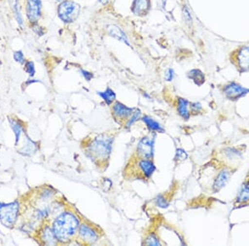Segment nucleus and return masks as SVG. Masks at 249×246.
Returning a JSON list of instances; mask_svg holds the SVG:
<instances>
[{
    "instance_id": "obj_26",
    "label": "nucleus",
    "mask_w": 249,
    "mask_h": 246,
    "mask_svg": "<svg viewBox=\"0 0 249 246\" xmlns=\"http://www.w3.org/2000/svg\"><path fill=\"white\" fill-rule=\"evenodd\" d=\"M11 6L14 12H15V17L17 19L18 23L20 26H23V20L22 15H20L19 9H18V3L17 0H11Z\"/></svg>"
},
{
    "instance_id": "obj_19",
    "label": "nucleus",
    "mask_w": 249,
    "mask_h": 246,
    "mask_svg": "<svg viewBox=\"0 0 249 246\" xmlns=\"http://www.w3.org/2000/svg\"><path fill=\"white\" fill-rule=\"evenodd\" d=\"M9 123H10L12 130H13L14 133H15V146H17L18 144L19 143L21 135L24 133H23L24 132V128H23V125L19 121L15 120V119H9Z\"/></svg>"
},
{
    "instance_id": "obj_3",
    "label": "nucleus",
    "mask_w": 249,
    "mask_h": 246,
    "mask_svg": "<svg viewBox=\"0 0 249 246\" xmlns=\"http://www.w3.org/2000/svg\"><path fill=\"white\" fill-rule=\"evenodd\" d=\"M19 213V203L14 201L11 203L0 202V221L3 226L12 227L17 221L18 215Z\"/></svg>"
},
{
    "instance_id": "obj_22",
    "label": "nucleus",
    "mask_w": 249,
    "mask_h": 246,
    "mask_svg": "<svg viewBox=\"0 0 249 246\" xmlns=\"http://www.w3.org/2000/svg\"><path fill=\"white\" fill-rule=\"evenodd\" d=\"M141 118H142V111H140L139 109H136L134 111L133 114L127 119L124 127L126 128V129H130L134 124H136V122L141 119Z\"/></svg>"
},
{
    "instance_id": "obj_21",
    "label": "nucleus",
    "mask_w": 249,
    "mask_h": 246,
    "mask_svg": "<svg viewBox=\"0 0 249 246\" xmlns=\"http://www.w3.org/2000/svg\"><path fill=\"white\" fill-rule=\"evenodd\" d=\"M97 95L104 100L106 105H111L113 104L114 102L116 101V93H115L113 90L110 89V87L107 88V90H106L105 91H99V92H97Z\"/></svg>"
},
{
    "instance_id": "obj_12",
    "label": "nucleus",
    "mask_w": 249,
    "mask_h": 246,
    "mask_svg": "<svg viewBox=\"0 0 249 246\" xmlns=\"http://www.w3.org/2000/svg\"><path fill=\"white\" fill-rule=\"evenodd\" d=\"M237 66L242 71H249V48L243 47L238 51L236 55Z\"/></svg>"
},
{
    "instance_id": "obj_35",
    "label": "nucleus",
    "mask_w": 249,
    "mask_h": 246,
    "mask_svg": "<svg viewBox=\"0 0 249 246\" xmlns=\"http://www.w3.org/2000/svg\"><path fill=\"white\" fill-rule=\"evenodd\" d=\"M52 196H53V192H52L51 190H45L44 192L42 193V199L43 200H47L48 198L51 197Z\"/></svg>"
},
{
    "instance_id": "obj_27",
    "label": "nucleus",
    "mask_w": 249,
    "mask_h": 246,
    "mask_svg": "<svg viewBox=\"0 0 249 246\" xmlns=\"http://www.w3.org/2000/svg\"><path fill=\"white\" fill-rule=\"evenodd\" d=\"M190 111L191 115H198L203 111V106L199 102H190Z\"/></svg>"
},
{
    "instance_id": "obj_1",
    "label": "nucleus",
    "mask_w": 249,
    "mask_h": 246,
    "mask_svg": "<svg viewBox=\"0 0 249 246\" xmlns=\"http://www.w3.org/2000/svg\"><path fill=\"white\" fill-rule=\"evenodd\" d=\"M80 225L77 215L71 212H64L55 218L52 228L57 242L66 244L77 235Z\"/></svg>"
},
{
    "instance_id": "obj_25",
    "label": "nucleus",
    "mask_w": 249,
    "mask_h": 246,
    "mask_svg": "<svg viewBox=\"0 0 249 246\" xmlns=\"http://www.w3.org/2000/svg\"><path fill=\"white\" fill-rule=\"evenodd\" d=\"M224 154L226 156L227 159L229 160H237L241 156V153L238 152V150L235 148H226L224 150Z\"/></svg>"
},
{
    "instance_id": "obj_30",
    "label": "nucleus",
    "mask_w": 249,
    "mask_h": 246,
    "mask_svg": "<svg viewBox=\"0 0 249 246\" xmlns=\"http://www.w3.org/2000/svg\"><path fill=\"white\" fill-rule=\"evenodd\" d=\"M26 72L29 74L30 77H34L35 75V66H34V63L33 62H27L25 63V67H24Z\"/></svg>"
},
{
    "instance_id": "obj_4",
    "label": "nucleus",
    "mask_w": 249,
    "mask_h": 246,
    "mask_svg": "<svg viewBox=\"0 0 249 246\" xmlns=\"http://www.w3.org/2000/svg\"><path fill=\"white\" fill-rule=\"evenodd\" d=\"M80 13L79 4L73 1H63L58 6L57 15L65 23H71L77 19Z\"/></svg>"
},
{
    "instance_id": "obj_20",
    "label": "nucleus",
    "mask_w": 249,
    "mask_h": 246,
    "mask_svg": "<svg viewBox=\"0 0 249 246\" xmlns=\"http://www.w3.org/2000/svg\"><path fill=\"white\" fill-rule=\"evenodd\" d=\"M187 77L193 82L196 83V85L200 86L205 82V76L200 70L198 69H193L187 74Z\"/></svg>"
},
{
    "instance_id": "obj_36",
    "label": "nucleus",
    "mask_w": 249,
    "mask_h": 246,
    "mask_svg": "<svg viewBox=\"0 0 249 246\" xmlns=\"http://www.w3.org/2000/svg\"><path fill=\"white\" fill-rule=\"evenodd\" d=\"M143 97H144V98H146V99H150V96H149L146 92H144V93H143Z\"/></svg>"
},
{
    "instance_id": "obj_5",
    "label": "nucleus",
    "mask_w": 249,
    "mask_h": 246,
    "mask_svg": "<svg viewBox=\"0 0 249 246\" xmlns=\"http://www.w3.org/2000/svg\"><path fill=\"white\" fill-rule=\"evenodd\" d=\"M156 136L150 137L144 136L136 146V154L139 158L142 159H153L154 152H155V142H156Z\"/></svg>"
},
{
    "instance_id": "obj_37",
    "label": "nucleus",
    "mask_w": 249,
    "mask_h": 246,
    "mask_svg": "<svg viewBox=\"0 0 249 246\" xmlns=\"http://www.w3.org/2000/svg\"><path fill=\"white\" fill-rule=\"evenodd\" d=\"M100 3H102V4H107L109 2V0H99Z\"/></svg>"
},
{
    "instance_id": "obj_13",
    "label": "nucleus",
    "mask_w": 249,
    "mask_h": 246,
    "mask_svg": "<svg viewBox=\"0 0 249 246\" xmlns=\"http://www.w3.org/2000/svg\"><path fill=\"white\" fill-rule=\"evenodd\" d=\"M177 112L184 120H189L191 116L190 111V102L184 98L179 97L177 100Z\"/></svg>"
},
{
    "instance_id": "obj_23",
    "label": "nucleus",
    "mask_w": 249,
    "mask_h": 246,
    "mask_svg": "<svg viewBox=\"0 0 249 246\" xmlns=\"http://www.w3.org/2000/svg\"><path fill=\"white\" fill-rule=\"evenodd\" d=\"M144 245L145 246H160L161 243L157 237V235L155 233H150L146 236L145 240L144 241Z\"/></svg>"
},
{
    "instance_id": "obj_17",
    "label": "nucleus",
    "mask_w": 249,
    "mask_h": 246,
    "mask_svg": "<svg viewBox=\"0 0 249 246\" xmlns=\"http://www.w3.org/2000/svg\"><path fill=\"white\" fill-rule=\"evenodd\" d=\"M236 202L238 204L249 202V179L242 184L238 195L236 197Z\"/></svg>"
},
{
    "instance_id": "obj_9",
    "label": "nucleus",
    "mask_w": 249,
    "mask_h": 246,
    "mask_svg": "<svg viewBox=\"0 0 249 246\" xmlns=\"http://www.w3.org/2000/svg\"><path fill=\"white\" fill-rule=\"evenodd\" d=\"M42 4L40 0H27L26 13L27 17L31 23H37L42 13Z\"/></svg>"
},
{
    "instance_id": "obj_7",
    "label": "nucleus",
    "mask_w": 249,
    "mask_h": 246,
    "mask_svg": "<svg viewBox=\"0 0 249 246\" xmlns=\"http://www.w3.org/2000/svg\"><path fill=\"white\" fill-rule=\"evenodd\" d=\"M223 92L228 99L237 100L242 97H245L247 94L249 93V90L243 87L236 82H231L230 84L224 85Z\"/></svg>"
},
{
    "instance_id": "obj_38",
    "label": "nucleus",
    "mask_w": 249,
    "mask_h": 246,
    "mask_svg": "<svg viewBox=\"0 0 249 246\" xmlns=\"http://www.w3.org/2000/svg\"><path fill=\"white\" fill-rule=\"evenodd\" d=\"M56 1H57V2H61V3H62L63 1H65V0H56Z\"/></svg>"
},
{
    "instance_id": "obj_11",
    "label": "nucleus",
    "mask_w": 249,
    "mask_h": 246,
    "mask_svg": "<svg viewBox=\"0 0 249 246\" xmlns=\"http://www.w3.org/2000/svg\"><path fill=\"white\" fill-rule=\"evenodd\" d=\"M137 166H138L140 172L145 179H150L153 176L154 173L156 172V165L154 164L153 162L151 161V159L139 158Z\"/></svg>"
},
{
    "instance_id": "obj_32",
    "label": "nucleus",
    "mask_w": 249,
    "mask_h": 246,
    "mask_svg": "<svg viewBox=\"0 0 249 246\" xmlns=\"http://www.w3.org/2000/svg\"><path fill=\"white\" fill-rule=\"evenodd\" d=\"M183 16H184V19L185 20L187 23H189V24L192 23V17H191L189 9H187L186 7H184L183 9Z\"/></svg>"
},
{
    "instance_id": "obj_24",
    "label": "nucleus",
    "mask_w": 249,
    "mask_h": 246,
    "mask_svg": "<svg viewBox=\"0 0 249 246\" xmlns=\"http://www.w3.org/2000/svg\"><path fill=\"white\" fill-rule=\"evenodd\" d=\"M155 204L156 207L162 208V209H166L170 206V202L168 201L167 199L164 197L163 195H158L154 199Z\"/></svg>"
},
{
    "instance_id": "obj_14",
    "label": "nucleus",
    "mask_w": 249,
    "mask_h": 246,
    "mask_svg": "<svg viewBox=\"0 0 249 246\" xmlns=\"http://www.w3.org/2000/svg\"><path fill=\"white\" fill-rule=\"evenodd\" d=\"M141 119L144 125H146V127L150 132L159 133H164L165 132L164 128L162 127V125L158 121H156V119H154L150 116H143L141 118Z\"/></svg>"
},
{
    "instance_id": "obj_8",
    "label": "nucleus",
    "mask_w": 249,
    "mask_h": 246,
    "mask_svg": "<svg viewBox=\"0 0 249 246\" xmlns=\"http://www.w3.org/2000/svg\"><path fill=\"white\" fill-rule=\"evenodd\" d=\"M135 110L136 109L128 107L124 104H122L119 101H116V100L112 104V107H111V112H112L114 118L116 120L122 122L124 121V120L127 121V119L133 114Z\"/></svg>"
},
{
    "instance_id": "obj_28",
    "label": "nucleus",
    "mask_w": 249,
    "mask_h": 246,
    "mask_svg": "<svg viewBox=\"0 0 249 246\" xmlns=\"http://www.w3.org/2000/svg\"><path fill=\"white\" fill-rule=\"evenodd\" d=\"M51 212L52 210L50 207H45V208H43V209L38 210L37 213H36V216H37L38 220L44 219V218H47L48 215H50Z\"/></svg>"
},
{
    "instance_id": "obj_31",
    "label": "nucleus",
    "mask_w": 249,
    "mask_h": 246,
    "mask_svg": "<svg viewBox=\"0 0 249 246\" xmlns=\"http://www.w3.org/2000/svg\"><path fill=\"white\" fill-rule=\"evenodd\" d=\"M14 58L17 63H20V64H23L25 63L24 55H23L22 51H15V54H14Z\"/></svg>"
},
{
    "instance_id": "obj_15",
    "label": "nucleus",
    "mask_w": 249,
    "mask_h": 246,
    "mask_svg": "<svg viewBox=\"0 0 249 246\" xmlns=\"http://www.w3.org/2000/svg\"><path fill=\"white\" fill-rule=\"evenodd\" d=\"M107 33L110 37H113L115 39L118 40L120 42L126 44L130 47V43L128 40L126 35L124 32L122 31V29H120L117 25H110L107 28Z\"/></svg>"
},
{
    "instance_id": "obj_2",
    "label": "nucleus",
    "mask_w": 249,
    "mask_h": 246,
    "mask_svg": "<svg viewBox=\"0 0 249 246\" xmlns=\"http://www.w3.org/2000/svg\"><path fill=\"white\" fill-rule=\"evenodd\" d=\"M114 137L102 133L91 139L86 148L87 154L90 159L98 164H105L110 159Z\"/></svg>"
},
{
    "instance_id": "obj_33",
    "label": "nucleus",
    "mask_w": 249,
    "mask_h": 246,
    "mask_svg": "<svg viewBox=\"0 0 249 246\" xmlns=\"http://www.w3.org/2000/svg\"><path fill=\"white\" fill-rule=\"evenodd\" d=\"M80 72H81V74H82V77L85 78V80L87 81V82H90V81H91V80L93 78V74L91 73V72L85 71V70H81Z\"/></svg>"
},
{
    "instance_id": "obj_6",
    "label": "nucleus",
    "mask_w": 249,
    "mask_h": 246,
    "mask_svg": "<svg viewBox=\"0 0 249 246\" xmlns=\"http://www.w3.org/2000/svg\"><path fill=\"white\" fill-rule=\"evenodd\" d=\"M77 237L82 244L85 245H93L99 240V234L93 227L89 226L88 224L80 225Z\"/></svg>"
},
{
    "instance_id": "obj_16",
    "label": "nucleus",
    "mask_w": 249,
    "mask_h": 246,
    "mask_svg": "<svg viewBox=\"0 0 249 246\" xmlns=\"http://www.w3.org/2000/svg\"><path fill=\"white\" fill-rule=\"evenodd\" d=\"M41 240L43 243L47 246H55L57 245V242L56 236L54 235L53 228L49 226H45L41 233Z\"/></svg>"
},
{
    "instance_id": "obj_34",
    "label": "nucleus",
    "mask_w": 249,
    "mask_h": 246,
    "mask_svg": "<svg viewBox=\"0 0 249 246\" xmlns=\"http://www.w3.org/2000/svg\"><path fill=\"white\" fill-rule=\"evenodd\" d=\"M175 77V71L173 69H168L167 71L165 72V79L167 82H172Z\"/></svg>"
},
{
    "instance_id": "obj_29",
    "label": "nucleus",
    "mask_w": 249,
    "mask_h": 246,
    "mask_svg": "<svg viewBox=\"0 0 249 246\" xmlns=\"http://www.w3.org/2000/svg\"><path fill=\"white\" fill-rule=\"evenodd\" d=\"M187 158H188V154L184 149L178 148V149L176 150V157H175L176 160H177V161H184Z\"/></svg>"
},
{
    "instance_id": "obj_18",
    "label": "nucleus",
    "mask_w": 249,
    "mask_h": 246,
    "mask_svg": "<svg viewBox=\"0 0 249 246\" xmlns=\"http://www.w3.org/2000/svg\"><path fill=\"white\" fill-rule=\"evenodd\" d=\"M150 9V0H134L132 11L136 15H144Z\"/></svg>"
},
{
    "instance_id": "obj_10",
    "label": "nucleus",
    "mask_w": 249,
    "mask_h": 246,
    "mask_svg": "<svg viewBox=\"0 0 249 246\" xmlns=\"http://www.w3.org/2000/svg\"><path fill=\"white\" fill-rule=\"evenodd\" d=\"M232 176V173L228 168H223L219 171V173L216 176L215 179H213V182L212 185L213 192L217 193L223 189L227 183L230 181V178Z\"/></svg>"
}]
</instances>
